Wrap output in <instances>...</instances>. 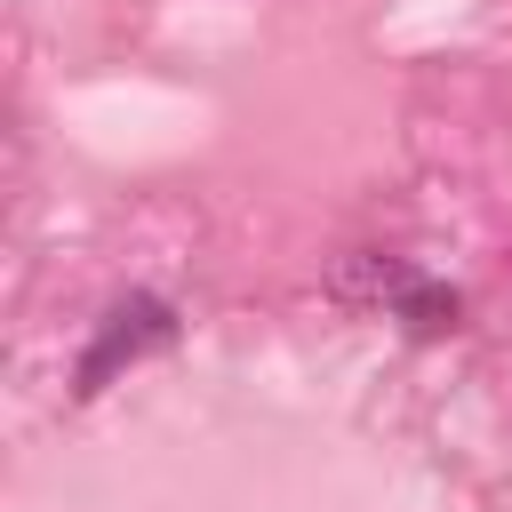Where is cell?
<instances>
[{
  "mask_svg": "<svg viewBox=\"0 0 512 512\" xmlns=\"http://www.w3.org/2000/svg\"><path fill=\"white\" fill-rule=\"evenodd\" d=\"M160 344H176V312H168L160 296H120V304L96 320V344L80 352L72 392H80V400H96L120 368H136V360H144V352H160Z\"/></svg>",
  "mask_w": 512,
  "mask_h": 512,
  "instance_id": "cell-1",
  "label": "cell"
},
{
  "mask_svg": "<svg viewBox=\"0 0 512 512\" xmlns=\"http://www.w3.org/2000/svg\"><path fill=\"white\" fill-rule=\"evenodd\" d=\"M392 312H400L416 336H440V328H456V296H448V288H432V280H408V288L392 296Z\"/></svg>",
  "mask_w": 512,
  "mask_h": 512,
  "instance_id": "cell-2",
  "label": "cell"
}]
</instances>
